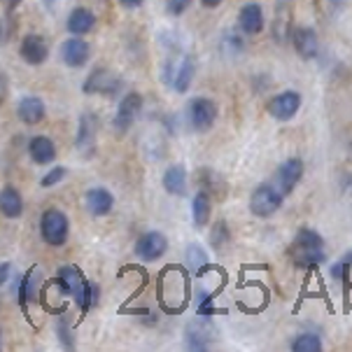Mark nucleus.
Returning <instances> with one entry per match:
<instances>
[{
	"mask_svg": "<svg viewBox=\"0 0 352 352\" xmlns=\"http://www.w3.org/2000/svg\"><path fill=\"white\" fill-rule=\"evenodd\" d=\"M289 256L296 266L301 268H315L320 264H324L327 254H324V238L318 231L303 226L299 234L294 236L289 245Z\"/></svg>",
	"mask_w": 352,
	"mask_h": 352,
	"instance_id": "obj_1",
	"label": "nucleus"
},
{
	"mask_svg": "<svg viewBox=\"0 0 352 352\" xmlns=\"http://www.w3.org/2000/svg\"><path fill=\"white\" fill-rule=\"evenodd\" d=\"M68 234H70V222L65 217V212H61L58 208H50V210L43 212V217H40V236H43L47 245L52 248L65 245Z\"/></svg>",
	"mask_w": 352,
	"mask_h": 352,
	"instance_id": "obj_2",
	"label": "nucleus"
},
{
	"mask_svg": "<svg viewBox=\"0 0 352 352\" xmlns=\"http://www.w3.org/2000/svg\"><path fill=\"white\" fill-rule=\"evenodd\" d=\"M124 87V80L119 77L115 70L110 68H96L89 73V77L82 85V91L89 96H105V98H115Z\"/></svg>",
	"mask_w": 352,
	"mask_h": 352,
	"instance_id": "obj_3",
	"label": "nucleus"
},
{
	"mask_svg": "<svg viewBox=\"0 0 352 352\" xmlns=\"http://www.w3.org/2000/svg\"><path fill=\"white\" fill-rule=\"evenodd\" d=\"M283 201L285 196L276 184H259L252 192V196H250V210H252L254 217L266 219L273 217L283 208Z\"/></svg>",
	"mask_w": 352,
	"mask_h": 352,
	"instance_id": "obj_4",
	"label": "nucleus"
},
{
	"mask_svg": "<svg viewBox=\"0 0 352 352\" xmlns=\"http://www.w3.org/2000/svg\"><path fill=\"white\" fill-rule=\"evenodd\" d=\"M187 117H189V126H192L196 133H206L214 126L217 122V105L210 98H194L187 107Z\"/></svg>",
	"mask_w": 352,
	"mask_h": 352,
	"instance_id": "obj_5",
	"label": "nucleus"
},
{
	"mask_svg": "<svg viewBox=\"0 0 352 352\" xmlns=\"http://www.w3.org/2000/svg\"><path fill=\"white\" fill-rule=\"evenodd\" d=\"M140 112H142V96L135 91L126 94L117 105L115 119H112V129H115L119 135H124L131 126H133L135 119L140 117Z\"/></svg>",
	"mask_w": 352,
	"mask_h": 352,
	"instance_id": "obj_6",
	"label": "nucleus"
},
{
	"mask_svg": "<svg viewBox=\"0 0 352 352\" xmlns=\"http://www.w3.org/2000/svg\"><path fill=\"white\" fill-rule=\"evenodd\" d=\"M166 250H168V238L161 234V231H147V234H142L135 241L133 252L140 261L152 264V261H159L166 254Z\"/></svg>",
	"mask_w": 352,
	"mask_h": 352,
	"instance_id": "obj_7",
	"label": "nucleus"
},
{
	"mask_svg": "<svg viewBox=\"0 0 352 352\" xmlns=\"http://www.w3.org/2000/svg\"><path fill=\"white\" fill-rule=\"evenodd\" d=\"M56 285L63 294H70L75 299V303L80 306L82 296H85V287H87V280L82 276L80 268L75 266H61L56 273Z\"/></svg>",
	"mask_w": 352,
	"mask_h": 352,
	"instance_id": "obj_8",
	"label": "nucleus"
},
{
	"mask_svg": "<svg viewBox=\"0 0 352 352\" xmlns=\"http://www.w3.org/2000/svg\"><path fill=\"white\" fill-rule=\"evenodd\" d=\"M96 133H98V117L91 115V112H85L80 117V124H77V138H75V147L85 157H91L96 152Z\"/></svg>",
	"mask_w": 352,
	"mask_h": 352,
	"instance_id": "obj_9",
	"label": "nucleus"
},
{
	"mask_svg": "<svg viewBox=\"0 0 352 352\" xmlns=\"http://www.w3.org/2000/svg\"><path fill=\"white\" fill-rule=\"evenodd\" d=\"M19 56H21V61H26L28 65H43L47 58H50V45H47V40L43 35L28 33L21 38Z\"/></svg>",
	"mask_w": 352,
	"mask_h": 352,
	"instance_id": "obj_10",
	"label": "nucleus"
},
{
	"mask_svg": "<svg viewBox=\"0 0 352 352\" xmlns=\"http://www.w3.org/2000/svg\"><path fill=\"white\" fill-rule=\"evenodd\" d=\"M299 107H301V94L283 91L268 100V115L278 119V122H289L299 112Z\"/></svg>",
	"mask_w": 352,
	"mask_h": 352,
	"instance_id": "obj_11",
	"label": "nucleus"
},
{
	"mask_svg": "<svg viewBox=\"0 0 352 352\" xmlns=\"http://www.w3.org/2000/svg\"><path fill=\"white\" fill-rule=\"evenodd\" d=\"M61 58L68 68H82L91 58V47L82 35H73L61 45Z\"/></svg>",
	"mask_w": 352,
	"mask_h": 352,
	"instance_id": "obj_12",
	"label": "nucleus"
},
{
	"mask_svg": "<svg viewBox=\"0 0 352 352\" xmlns=\"http://www.w3.org/2000/svg\"><path fill=\"white\" fill-rule=\"evenodd\" d=\"M301 177H303V161L296 159V157H292V159H287L278 168V173H276V187L280 189V192H283V196H287V194L294 192V187L301 182Z\"/></svg>",
	"mask_w": 352,
	"mask_h": 352,
	"instance_id": "obj_13",
	"label": "nucleus"
},
{
	"mask_svg": "<svg viewBox=\"0 0 352 352\" xmlns=\"http://www.w3.org/2000/svg\"><path fill=\"white\" fill-rule=\"evenodd\" d=\"M292 43H294L296 54H299L301 58H306V61H313V58L320 54V38H318V33L308 26L294 28V33H292Z\"/></svg>",
	"mask_w": 352,
	"mask_h": 352,
	"instance_id": "obj_14",
	"label": "nucleus"
},
{
	"mask_svg": "<svg viewBox=\"0 0 352 352\" xmlns=\"http://www.w3.org/2000/svg\"><path fill=\"white\" fill-rule=\"evenodd\" d=\"M238 26L245 35H259L264 31V10L259 3H248L238 12Z\"/></svg>",
	"mask_w": 352,
	"mask_h": 352,
	"instance_id": "obj_15",
	"label": "nucleus"
},
{
	"mask_svg": "<svg viewBox=\"0 0 352 352\" xmlns=\"http://www.w3.org/2000/svg\"><path fill=\"white\" fill-rule=\"evenodd\" d=\"M87 210L94 214V217H105L110 214V210L115 208V196L112 192H107L105 187H94L87 192Z\"/></svg>",
	"mask_w": 352,
	"mask_h": 352,
	"instance_id": "obj_16",
	"label": "nucleus"
},
{
	"mask_svg": "<svg viewBox=\"0 0 352 352\" xmlns=\"http://www.w3.org/2000/svg\"><path fill=\"white\" fill-rule=\"evenodd\" d=\"M16 115L23 124H28V126H35V124H40L47 115V107L43 103V98L38 96H26L19 100V105H16Z\"/></svg>",
	"mask_w": 352,
	"mask_h": 352,
	"instance_id": "obj_17",
	"label": "nucleus"
},
{
	"mask_svg": "<svg viewBox=\"0 0 352 352\" xmlns=\"http://www.w3.org/2000/svg\"><path fill=\"white\" fill-rule=\"evenodd\" d=\"M96 26V14L87 8H75L68 14V21H65V28H68L70 35H87L94 31Z\"/></svg>",
	"mask_w": 352,
	"mask_h": 352,
	"instance_id": "obj_18",
	"label": "nucleus"
},
{
	"mask_svg": "<svg viewBox=\"0 0 352 352\" xmlns=\"http://www.w3.org/2000/svg\"><path fill=\"white\" fill-rule=\"evenodd\" d=\"M28 154H31L33 164L47 166L56 159V145H54V140H50L47 135H35V138H31V142H28Z\"/></svg>",
	"mask_w": 352,
	"mask_h": 352,
	"instance_id": "obj_19",
	"label": "nucleus"
},
{
	"mask_svg": "<svg viewBox=\"0 0 352 352\" xmlns=\"http://www.w3.org/2000/svg\"><path fill=\"white\" fill-rule=\"evenodd\" d=\"M0 214L8 219H16L23 214V199L12 184H5L0 189Z\"/></svg>",
	"mask_w": 352,
	"mask_h": 352,
	"instance_id": "obj_20",
	"label": "nucleus"
},
{
	"mask_svg": "<svg viewBox=\"0 0 352 352\" xmlns=\"http://www.w3.org/2000/svg\"><path fill=\"white\" fill-rule=\"evenodd\" d=\"M161 182H164V189L173 196H184L187 194V170H184V166L175 164V166H168L164 173V177H161Z\"/></svg>",
	"mask_w": 352,
	"mask_h": 352,
	"instance_id": "obj_21",
	"label": "nucleus"
},
{
	"mask_svg": "<svg viewBox=\"0 0 352 352\" xmlns=\"http://www.w3.org/2000/svg\"><path fill=\"white\" fill-rule=\"evenodd\" d=\"M210 214H212V201H210V194L206 189H201L199 194L194 196L192 201V217H194V224L196 226H208L210 222Z\"/></svg>",
	"mask_w": 352,
	"mask_h": 352,
	"instance_id": "obj_22",
	"label": "nucleus"
},
{
	"mask_svg": "<svg viewBox=\"0 0 352 352\" xmlns=\"http://www.w3.org/2000/svg\"><path fill=\"white\" fill-rule=\"evenodd\" d=\"M38 280H40V273L38 268H31L23 278H19V306L26 310L28 303L35 301V292H38Z\"/></svg>",
	"mask_w": 352,
	"mask_h": 352,
	"instance_id": "obj_23",
	"label": "nucleus"
},
{
	"mask_svg": "<svg viewBox=\"0 0 352 352\" xmlns=\"http://www.w3.org/2000/svg\"><path fill=\"white\" fill-rule=\"evenodd\" d=\"M194 70H196V63L192 56H187L184 61L180 63V68H177V73L170 77V85L175 89L177 94H184L189 91V85H192L194 80Z\"/></svg>",
	"mask_w": 352,
	"mask_h": 352,
	"instance_id": "obj_24",
	"label": "nucleus"
},
{
	"mask_svg": "<svg viewBox=\"0 0 352 352\" xmlns=\"http://www.w3.org/2000/svg\"><path fill=\"white\" fill-rule=\"evenodd\" d=\"M212 331L210 329H199V320H194L187 327V348L189 350H206L210 345Z\"/></svg>",
	"mask_w": 352,
	"mask_h": 352,
	"instance_id": "obj_25",
	"label": "nucleus"
},
{
	"mask_svg": "<svg viewBox=\"0 0 352 352\" xmlns=\"http://www.w3.org/2000/svg\"><path fill=\"white\" fill-rule=\"evenodd\" d=\"M292 350L294 352H320L322 341L318 333H301L292 341Z\"/></svg>",
	"mask_w": 352,
	"mask_h": 352,
	"instance_id": "obj_26",
	"label": "nucleus"
},
{
	"mask_svg": "<svg viewBox=\"0 0 352 352\" xmlns=\"http://www.w3.org/2000/svg\"><path fill=\"white\" fill-rule=\"evenodd\" d=\"M70 318L68 315H61V318L56 320V336H58V341L63 343V348H73V333H70Z\"/></svg>",
	"mask_w": 352,
	"mask_h": 352,
	"instance_id": "obj_27",
	"label": "nucleus"
},
{
	"mask_svg": "<svg viewBox=\"0 0 352 352\" xmlns=\"http://www.w3.org/2000/svg\"><path fill=\"white\" fill-rule=\"evenodd\" d=\"M226 241H229V224H226V222H217V224L212 226V231H210V245L214 250H219Z\"/></svg>",
	"mask_w": 352,
	"mask_h": 352,
	"instance_id": "obj_28",
	"label": "nucleus"
},
{
	"mask_svg": "<svg viewBox=\"0 0 352 352\" xmlns=\"http://www.w3.org/2000/svg\"><path fill=\"white\" fill-rule=\"evenodd\" d=\"M208 261V254L206 250H203L201 245H196V243H192V245L187 248V266L189 268H199Z\"/></svg>",
	"mask_w": 352,
	"mask_h": 352,
	"instance_id": "obj_29",
	"label": "nucleus"
},
{
	"mask_svg": "<svg viewBox=\"0 0 352 352\" xmlns=\"http://www.w3.org/2000/svg\"><path fill=\"white\" fill-rule=\"evenodd\" d=\"M65 170L63 166H56V168H52L50 173H47V175L43 177V180H40V184H43V187H54V184H58L65 177Z\"/></svg>",
	"mask_w": 352,
	"mask_h": 352,
	"instance_id": "obj_30",
	"label": "nucleus"
},
{
	"mask_svg": "<svg viewBox=\"0 0 352 352\" xmlns=\"http://www.w3.org/2000/svg\"><path fill=\"white\" fill-rule=\"evenodd\" d=\"M192 3L194 0H168V3H166V12H168L170 16H180L189 10Z\"/></svg>",
	"mask_w": 352,
	"mask_h": 352,
	"instance_id": "obj_31",
	"label": "nucleus"
},
{
	"mask_svg": "<svg viewBox=\"0 0 352 352\" xmlns=\"http://www.w3.org/2000/svg\"><path fill=\"white\" fill-rule=\"evenodd\" d=\"M350 264H345V261H336V264L331 266V278L333 280H348V273H350Z\"/></svg>",
	"mask_w": 352,
	"mask_h": 352,
	"instance_id": "obj_32",
	"label": "nucleus"
},
{
	"mask_svg": "<svg viewBox=\"0 0 352 352\" xmlns=\"http://www.w3.org/2000/svg\"><path fill=\"white\" fill-rule=\"evenodd\" d=\"M10 276H12V266L10 264H0V287L8 283Z\"/></svg>",
	"mask_w": 352,
	"mask_h": 352,
	"instance_id": "obj_33",
	"label": "nucleus"
},
{
	"mask_svg": "<svg viewBox=\"0 0 352 352\" xmlns=\"http://www.w3.org/2000/svg\"><path fill=\"white\" fill-rule=\"evenodd\" d=\"M142 3H145V0H119V5H122V8H126V10H135V8H140Z\"/></svg>",
	"mask_w": 352,
	"mask_h": 352,
	"instance_id": "obj_34",
	"label": "nucleus"
},
{
	"mask_svg": "<svg viewBox=\"0 0 352 352\" xmlns=\"http://www.w3.org/2000/svg\"><path fill=\"white\" fill-rule=\"evenodd\" d=\"M0 3H3L5 8H8V12H14L21 5V0H0Z\"/></svg>",
	"mask_w": 352,
	"mask_h": 352,
	"instance_id": "obj_35",
	"label": "nucleus"
},
{
	"mask_svg": "<svg viewBox=\"0 0 352 352\" xmlns=\"http://www.w3.org/2000/svg\"><path fill=\"white\" fill-rule=\"evenodd\" d=\"M203 3V8H210V10H214V8H219V5L224 3V0H201Z\"/></svg>",
	"mask_w": 352,
	"mask_h": 352,
	"instance_id": "obj_36",
	"label": "nucleus"
},
{
	"mask_svg": "<svg viewBox=\"0 0 352 352\" xmlns=\"http://www.w3.org/2000/svg\"><path fill=\"white\" fill-rule=\"evenodd\" d=\"M5 91H8L5 89V75H0V100H5Z\"/></svg>",
	"mask_w": 352,
	"mask_h": 352,
	"instance_id": "obj_37",
	"label": "nucleus"
},
{
	"mask_svg": "<svg viewBox=\"0 0 352 352\" xmlns=\"http://www.w3.org/2000/svg\"><path fill=\"white\" fill-rule=\"evenodd\" d=\"M343 261H345V264H350V266H352V250H350V252H345V254H343Z\"/></svg>",
	"mask_w": 352,
	"mask_h": 352,
	"instance_id": "obj_38",
	"label": "nucleus"
},
{
	"mask_svg": "<svg viewBox=\"0 0 352 352\" xmlns=\"http://www.w3.org/2000/svg\"><path fill=\"white\" fill-rule=\"evenodd\" d=\"M331 3H333V5H343L345 0H331Z\"/></svg>",
	"mask_w": 352,
	"mask_h": 352,
	"instance_id": "obj_39",
	"label": "nucleus"
},
{
	"mask_svg": "<svg viewBox=\"0 0 352 352\" xmlns=\"http://www.w3.org/2000/svg\"><path fill=\"white\" fill-rule=\"evenodd\" d=\"M0 43H3V23H0Z\"/></svg>",
	"mask_w": 352,
	"mask_h": 352,
	"instance_id": "obj_40",
	"label": "nucleus"
}]
</instances>
